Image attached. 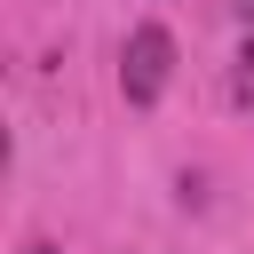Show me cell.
I'll return each mask as SVG.
<instances>
[{
    "mask_svg": "<svg viewBox=\"0 0 254 254\" xmlns=\"http://www.w3.org/2000/svg\"><path fill=\"white\" fill-rule=\"evenodd\" d=\"M167 71H175V40H167L159 24H143V32L127 40V56H119V95H127V103H159V95H167Z\"/></svg>",
    "mask_w": 254,
    "mask_h": 254,
    "instance_id": "1",
    "label": "cell"
},
{
    "mask_svg": "<svg viewBox=\"0 0 254 254\" xmlns=\"http://www.w3.org/2000/svg\"><path fill=\"white\" fill-rule=\"evenodd\" d=\"M238 95H254V40L238 48Z\"/></svg>",
    "mask_w": 254,
    "mask_h": 254,
    "instance_id": "2",
    "label": "cell"
},
{
    "mask_svg": "<svg viewBox=\"0 0 254 254\" xmlns=\"http://www.w3.org/2000/svg\"><path fill=\"white\" fill-rule=\"evenodd\" d=\"M24 254H56V246H40V238H32V246H24Z\"/></svg>",
    "mask_w": 254,
    "mask_h": 254,
    "instance_id": "3",
    "label": "cell"
}]
</instances>
